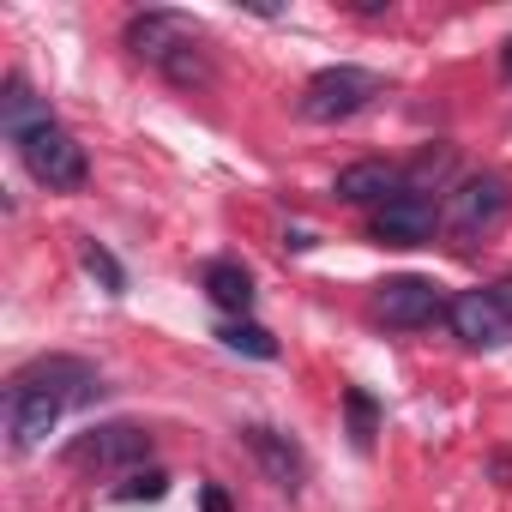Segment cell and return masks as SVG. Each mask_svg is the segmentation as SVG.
Instances as JSON below:
<instances>
[{
    "label": "cell",
    "instance_id": "19",
    "mask_svg": "<svg viewBox=\"0 0 512 512\" xmlns=\"http://www.w3.org/2000/svg\"><path fill=\"white\" fill-rule=\"evenodd\" d=\"M500 73L512 79V37H506V49H500Z\"/></svg>",
    "mask_w": 512,
    "mask_h": 512
},
{
    "label": "cell",
    "instance_id": "1",
    "mask_svg": "<svg viewBox=\"0 0 512 512\" xmlns=\"http://www.w3.org/2000/svg\"><path fill=\"white\" fill-rule=\"evenodd\" d=\"M97 392V374L91 362H73V356H49V362H31L25 374H13L7 386V440L13 452H31L49 440V428Z\"/></svg>",
    "mask_w": 512,
    "mask_h": 512
},
{
    "label": "cell",
    "instance_id": "17",
    "mask_svg": "<svg viewBox=\"0 0 512 512\" xmlns=\"http://www.w3.org/2000/svg\"><path fill=\"white\" fill-rule=\"evenodd\" d=\"M163 488H169V476H163V470H127V482H121L115 494H121V500H157Z\"/></svg>",
    "mask_w": 512,
    "mask_h": 512
},
{
    "label": "cell",
    "instance_id": "18",
    "mask_svg": "<svg viewBox=\"0 0 512 512\" xmlns=\"http://www.w3.org/2000/svg\"><path fill=\"white\" fill-rule=\"evenodd\" d=\"M488 296H494V302H500V314H506V320H512V278H506V284H494V290H488Z\"/></svg>",
    "mask_w": 512,
    "mask_h": 512
},
{
    "label": "cell",
    "instance_id": "11",
    "mask_svg": "<svg viewBox=\"0 0 512 512\" xmlns=\"http://www.w3.org/2000/svg\"><path fill=\"white\" fill-rule=\"evenodd\" d=\"M392 193H398V175L386 163H350L338 175V199L344 205H386Z\"/></svg>",
    "mask_w": 512,
    "mask_h": 512
},
{
    "label": "cell",
    "instance_id": "16",
    "mask_svg": "<svg viewBox=\"0 0 512 512\" xmlns=\"http://www.w3.org/2000/svg\"><path fill=\"white\" fill-rule=\"evenodd\" d=\"M79 260H85V272H91V278H103V284H109V290H115V296H121V290H127V278H121V266H115V260H109V253H103V247H97V241H79Z\"/></svg>",
    "mask_w": 512,
    "mask_h": 512
},
{
    "label": "cell",
    "instance_id": "8",
    "mask_svg": "<svg viewBox=\"0 0 512 512\" xmlns=\"http://www.w3.org/2000/svg\"><path fill=\"white\" fill-rule=\"evenodd\" d=\"M446 326H452V338L470 344V350H494V344H506V332H512V320L500 314V302H494L488 290H464V296H452Z\"/></svg>",
    "mask_w": 512,
    "mask_h": 512
},
{
    "label": "cell",
    "instance_id": "6",
    "mask_svg": "<svg viewBox=\"0 0 512 512\" xmlns=\"http://www.w3.org/2000/svg\"><path fill=\"white\" fill-rule=\"evenodd\" d=\"M440 314V290L428 278H386L380 296H374V320L392 326V332H416Z\"/></svg>",
    "mask_w": 512,
    "mask_h": 512
},
{
    "label": "cell",
    "instance_id": "10",
    "mask_svg": "<svg viewBox=\"0 0 512 512\" xmlns=\"http://www.w3.org/2000/svg\"><path fill=\"white\" fill-rule=\"evenodd\" d=\"M241 446L253 452V464L266 470V482L302 488V452L290 446V434H278V428H241Z\"/></svg>",
    "mask_w": 512,
    "mask_h": 512
},
{
    "label": "cell",
    "instance_id": "3",
    "mask_svg": "<svg viewBox=\"0 0 512 512\" xmlns=\"http://www.w3.org/2000/svg\"><path fill=\"white\" fill-rule=\"evenodd\" d=\"M374 97H380V73H368V67H326V73L308 79L302 115L320 121V127H332V121H350L356 109H368Z\"/></svg>",
    "mask_w": 512,
    "mask_h": 512
},
{
    "label": "cell",
    "instance_id": "12",
    "mask_svg": "<svg viewBox=\"0 0 512 512\" xmlns=\"http://www.w3.org/2000/svg\"><path fill=\"white\" fill-rule=\"evenodd\" d=\"M205 296H211L223 314H247V308H253V278H247L235 260H211V266H205Z\"/></svg>",
    "mask_w": 512,
    "mask_h": 512
},
{
    "label": "cell",
    "instance_id": "5",
    "mask_svg": "<svg viewBox=\"0 0 512 512\" xmlns=\"http://www.w3.org/2000/svg\"><path fill=\"white\" fill-rule=\"evenodd\" d=\"M434 223H440V211H434V199L416 193V187H398L386 205H374V241H392V247H416V241H428Z\"/></svg>",
    "mask_w": 512,
    "mask_h": 512
},
{
    "label": "cell",
    "instance_id": "13",
    "mask_svg": "<svg viewBox=\"0 0 512 512\" xmlns=\"http://www.w3.org/2000/svg\"><path fill=\"white\" fill-rule=\"evenodd\" d=\"M43 121H49V109H43V103L31 97V85L13 73V79H7V97H0V127H7V139L19 145V139H25V133H37Z\"/></svg>",
    "mask_w": 512,
    "mask_h": 512
},
{
    "label": "cell",
    "instance_id": "14",
    "mask_svg": "<svg viewBox=\"0 0 512 512\" xmlns=\"http://www.w3.org/2000/svg\"><path fill=\"white\" fill-rule=\"evenodd\" d=\"M217 338H223L235 356H260V362H272V356H278V338H272L266 326H253V320H229Z\"/></svg>",
    "mask_w": 512,
    "mask_h": 512
},
{
    "label": "cell",
    "instance_id": "7",
    "mask_svg": "<svg viewBox=\"0 0 512 512\" xmlns=\"http://www.w3.org/2000/svg\"><path fill=\"white\" fill-rule=\"evenodd\" d=\"M73 464H97V470H133L151 458V434L133 428V422H109V428H91L73 452Z\"/></svg>",
    "mask_w": 512,
    "mask_h": 512
},
{
    "label": "cell",
    "instance_id": "9",
    "mask_svg": "<svg viewBox=\"0 0 512 512\" xmlns=\"http://www.w3.org/2000/svg\"><path fill=\"white\" fill-rule=\"evenodd\" d=\"M181 43H193V31H187L181 13H133L127 19V49L139 61H151V67H169V55Z\"/></svg>",
    "mask_w": 512,
    "mask_h": 512
},
{
    "label": "cell",
    "instance_id": "2",
    "mask_svg": "<svg viewBox=\"0 0 512 512\" xmlns=\"http://www.w3.org/2000/svg\"><path fill=\"white\" fill-rule=\"evenodd\" d=\"M19 157H25L31 181L49 187V193L85 187V145H79L67 127H55V121H43L37 133H25V139H19Z\"/></svg>",
    "mask_w": 512,
    "mask_h": 512
},
{
    "label": "cell",
    "instance_id": "4",
    "mask_svg": "<svg viewBox=\"0 0 512 512\" xmlns=\"http://www.w3.org/2000/svg\"><path fill=\"white\" fill-rule=\"evenodd\" d=\"M500 217H506V181L500 175H464L446 193V229H458V235H482Z\"/></svg>",
    "mask_w": 512,
    "mask_h": 512
},
{
    "label": "cell",
    "instance_id": "15",
    "mask_svg": "<svg viewBox=\"0 0 512 512\" xmlns=\"http://www.w3.org/2000/svg\"><path fill=\"white\" fill-rule=\"evenodd\" d=\"M175 85H205L211 79V67H205V55H199V43H181L175 55H169V67H163Z\"/></svg>",
    "mask_w": 512,
    "mask_h": 512
}]
</instances>
